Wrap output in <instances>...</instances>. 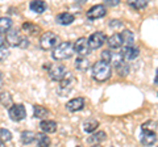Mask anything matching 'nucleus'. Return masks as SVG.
<instances>
[{"label": "nucleus", "instance_id": "cd10ccee", "mask_svg": "<svg viewBox=\"0 0 158 147\" xmlns=\"http://www.w3.org/2000/svg\"><path fill=\"white\" fill-rule=\"evenodd\" d=\"M36 142L40 147H45L50 145V138L46 135V133H38L36 135Z\"/></svg>", "mask_w": 158, "mask_h": 147}, {"label": "nucleus", "instance_id": "9b49d317", "mask_svg": "<svg viewBox=\"0 0 158 147\" xmlns=\"http://www.w3.org/2000/svg\"><path fill=\"white\" fill-rule=\"evenodd\" d=\"M120 54L123 55V58H124L125 61H133V59H136V58L140 55V50H138L137 47H135L133 45H131V46H124L123 47Z\"/></svg>", "mask_w": 158, "mask_h": 147}, {"label": "nucleus", "instance_id": "9d476101", "mask_svg": "<svg viewBox=\"0 0 158 147\" xmlns=\"http://www.w3.org/2000/svg\"><path fill=\"white\" fill-rule=\"evenodd\" d=\"M74 83H75V79L71 75L70 72H67V75L63 77V79L59 81V89H61V95H66L69 91L73 88Z\"/></svg>", "mask_w": 158, "mask_h": 147}, {"label": "nucleus", "instance_id": "393cba45", "mask_svg": "<svg viewBox=\"0 0 158 147\" xmlns=\"http://www.w3.org/2000/svg\"><path fill=\"white\" fill-rule=\"evenodd\" d=\"M98 126H99V122L96 120H87V121H85V124H83V130H85L87 134H91L98 129Z\"/></svg>", "mask_w": 158, "mask_h": 147}, {"label": "nucleus", "instance_id": "6e6552de", "mask_svg": "<svg viewBox=\"0 0 158 147\" xmlns=\"http://www.w3.org/2000/svg\"><path fill=\"white\" fill-rule=\"evenodd\" d=\"M107 14V9L103 4H96V6L91 7L87 11V18L88 20H99V18L104 17Z\"/></svg>", "mask_w": 158, "mask_h": 147}, {"label": "nucleus", "instance_id": "2eb2a0df", "mask_svg": "<svg viewBox=\"0 0 158 147\" xmlns=\"http://www.w3.org/2000/svg\"><path fill=\"white\" fill-rule=\"evenodd\" d=\"M74 20H75L74 14L69 13V12H62L56 17V21L59 25H70V24L74 22Z\"/></svg>", "mask_w": 158, "mask_h": 147}, {"label": "nucleus", "instance_id": "7c9ffc66", "mask_svg": "<svg viewBox=\"0 0 158 147\" xmlns=\"http://www.w3.org/2000/svg\"><path fill=\"white\" fill-rule=\"evenodd\" d=\"M0 139H3L4 142H9L12 139V133L7 129H0Z\"/></svg>", "mask_w": 158, "mask_h": 147}, {"label": "nucleus", "instance_id": "4be33fe9", "mask_svg": "<svg viewBox=\"0 0 158 147\" xmlns=\"http://www.w3.org/2000/svg\"><path fill=\"white\" fill-rule=\"evenodd\" d=\"M0 104H2L4 108H11L13 105V99H12V95L9 92L4 91L0 93Z\"/></svg>", "mask_w": 158, "mask_h": 147}, {"label": "nucleus", "instance_id": "f257e3e1", "mask_svg": "<svg viewBox=\"0 0 158 147\" xmlns=\"http://www.w3.org/2000/svg\"><path fill=\"white\" fill-rule=\"evenodd\" d=\"M91 75L92 77L99 83L107 81L112 75V66L111 63H108L106 61H98L94 63V66L91 68Z\"/></svg>", "mask_w": 158, "mask_h": 147}, {"label": "nucleus", "instance_id": "ddd939ff", "mask_svg": "<svg viewBox=\"0 0 158 147\" xmlns=\"http://www.w3.org/2000/svg\"><path fill=\"white\" fill-rule=\"evenodd\" d=\"M67 110L70 112H79L85 108V99L83 97H75V99L69 100V102L66 104Z\"/></svg>", "mask_w": 158, "mask_h": 147}, {"label": "nucleus", "instance_id": "c85d7f7f", "mask_svg": "<svg viewBox=\"0 0 158 147\" xmlns=\"http://www.w3.org/2000/svg\"><path fill=\"white\" fill-rule=\"evenodd\" d=\"M23 30L28 33V34H32V36H36V34L40 32V28L37 25H34L32 22H25L23 24Z\"/></svg>", "mask_w": 158, "mask_h": 147}, {"label": "nucleus", "instance_id": "f704fd0d", "mask_svg": "<svg viewBox=\"0 0 158 147\" xmlns=\"http://www.w3.org/2000/svg\"><path fill=\"white\" fill-rule=\"evenodd\" d=\"M110 26L111 28H121L123 26V22L121 21H118V20H112L111 22H110Z\"/></svg>", "mask_w": 158, "mask_h": 147}, {"label": "nucleus", "instance_id": "473e14b6", "mask_svg": "<svg viewBox=\"0 0 158 147\" xmlns=\"http://www.w3.org/2000/svg\"><path fill=\"white\" fill-rule=\"evenodd\" d=\"M9 55V51H8V47L4 45V46H0V62L4 61L6 58Z\"/></svg>", "mask_w": 158, "mask_h": 147}, {"label": "nucleus", "instance_id": "39448f33", "mask_svg": "<svg viewBox=\"0 0 158 147\" xmlns=\"http://www.w3.org/2000/svg\"><path fill=\"white\" fill-rule=\"evenodd\" d=\"M67 72L69 71L66 70V67L63 65H59V63L49 66V70H48L49 76H50V79L54 81H61L63 77L67 75Z\"/></svg>", "mask_w": 158, "mask_h": 147}, {"label": "nucleus", "instance_id": "7ed1b4c3", "mask_svg": "<svg viewBox=\"0 0 158 147\" xmlns=\"http://www.w3.org/2000/svg\"><path fill=\"white\" fill-rule=\"evenodd\" d=\"M59 41V38L56 33H53V32H45L42 34L41 37H40V47L42 49V50H50V49H54L57 45H58V42Z\"/></svg>", "mask_w": 158, "mask_h": 147}, {"label": "nucleus", "instance_id": "4468645a", "mask_svg": "<svg viewBox=\"0 0 158 147\" xmlns=\"http://www.w3.org/2000/svg\"><path fill=\"white\" fill-rule=\"evenodd\" d=\"M40 127L44 133L46 134H52L57 131V122L53 120H42L41 124H40Z\"/></svg>", "mask_w": 158, "mask_h": 147}, {"label": "nucleus", "instance_id": "72a5a7b5", "mask_svg": "<svg viewBox=\"0 0 158 147\" xmlns=\"http://www.w3.org/2000/svg\"><path fill=\"white\" fill-rule=\"evenodd\" d=\"M103 2H104V4L108 7H116L120 4V0H103Z\"/></svg>", "mask_w": 158, "mask_h": 147}, {"label": "nucleus", "instance_id": "c9c22d12", "mask_svg": "<svg viewBox=\"0 0 158 147\" xmlns=\"http://www.w3.org/2000/svg\"><path fill=\"white\" fill-rule=\"evenodd\" d=\"M4 45H6V38H3L0 36V46H4Z\"/></svg>", "mask_w": 158, "mask_h": 147}, {"label": "nucleus", "instance_id": "5701e85b", "mask_svg": "<svg viewBox=\"0 0 158 147\" xmlns=\"http://www.w3.org/2000/svg\"><path fill=\"white\" fill-rule=\"evenodd\" d=\"M36 133H33L31 130L23 131L21 133V142L24 145H32L33 142H36Z\"/></svg>", "mask_w": 158, "mask_h": 147}, {"label": "nucleus", "instance_id": "1a4fd4ad", "mask_svg": "<svg viewBox=\"0 0 158 147\" xmlns=\"http://www.w3.org/2000/svg\"><path fill=\"white\" fill-rule=\"evenodd\" d=\"M106 41H107V38L104 36V33H100V32L92 33L90 36V38H88V43H90V47L92 49V50L100 49L106 43Z\"/></svg>", "mask_w": 158, "mask_h": 147}, {"label": "nucleus", "instance_id": "0eeeda50", "mask_svg": "<svg viewBox=\"0 0 158 147\" xmlns=\"http://www.w3.org/2000/svg\"><path fill=\"white\" fill-rule=\"evenodd\" d=\"M91 50L92 49L90 47V43H88V38L81 37L75 41V43H74V53H77L78 55L86 57L91 53Z\"/></svg>", "mask_w": 158, "mask_h": 147}, {"label": "nucleus", "instance_id": "423d86ee", "mask_svg": "<svg viewBox=\"0 0 158 147\" xmlns=\"http://www.w3.org/2000/svg\"><path fill=\"white\" fill-rule=\"evenodd\" d=\"M8 114L12 121L19 122V121H23L27 117V109L24 104H13L8 109Z\"/></svg>", "mask_w": 158, "mask_h": 147}, {"label": "nucleus", "instance_id": "f3484780", "mask_svg": "<svg viewBox=\"0 0 158 147\" xmlns=\"http://www.w3.org/2000/svg\"><path fill=\"white\" fill-rule=\"evenodd\" d=\"M108 45H110L111 49H120L123 45H124V40H123V36L120 33H115L108 38Z\"/></svg>", "mask_w": 158, "mask_h": 147}, {"label": "nucleus", "instance_id": "f03ea898", "mask_svg": "<svg viewBox=\"0 0 158 147\" xmlns=\"http://www.w3.org/2000/svg\"><path fill=\"white\" fill-rule=\"evenodd\" d=\"M73 53H74V45L71 42H59L54 47L52 57L56 61H65L73 55Z\"/></svg>", "mask_w": 158, "mask_h": 147}, {"label": "nucleus", "instance_id": "a878e982", "mask_svg": "<svg viewBox=\"0 0 158 147\" xmlns=\"http://www.w3.org/2000/svg\"><path fill=\"white\" fill-rule=\"evenodd\" d=\"M128 6L136 9V11H141V9L146 8L148 2L146 0H128Z\"/></svg>", "mask_w": 158, "mask_h": 147}, {"label": "nucleus", "instance_id": "c756f323", "mask_svg": "<svg viewBox=\"0 0 158 147\" xmlns=\"http://www.w3.org/2000/svg\"><path fill=\"white\" fill-rule=\"evenodd\" d=\"M157 127H158V125H157V122L156 121H146V122H144V124L141 125V130H149V131H157Z\"/></svg>", "mask_w": 158, "mask_h": 147}, {"label": "nucleus", "instance_id": "20e7f679", "mask_svg": "<svg viewBox=\"0 0 158 147\" xmlns=\"http://www.w3.org/2000/svg\"><path fill=\"white\" fill-rule=\"evenodd\" d=\"M7 43L9 46H19V47H27L28 40H25L19 30H9L7 33Z\"/></svg>", "mask_w": 158, "mask_h": 147}, {"label": "nucleus", "instance_id": "58836bf2", "mask_svg": "<svg viewBox=\"0 0 158 147\" xmlns=\"http://www.w3.org/2000/svg\"><path fill=\"white\" fill-rule=\"evenodd\" d=\"M87 0H75V3H86Z\"/></svg>", "mask_w": 158, "mask_h": 147}, {"label": "nucleus", "instance_id": "bb28decb", "mask_svg": "<svg viewBox=\"0 0 158 147\" xmlns=\"http://www.w3.org/2000/svg\"><path fill=\"white\" fill-rule=\"evenodd\" d=\"M121 36H123V40H124V45L125 46L133 45V41H135V34H133L131 30L124 29V30L121 32Z\"/></svg>", "mask_w": 158, "mask_h": 147}, {"label": "nucleus", "instance_id": "b1692460", "mask_svg": "<svg viewBox=\"0 0 158 147\" xmlns=\"http://www.w3.org/2000/svg\"><path fill=\"white\" fill-rule=\"evenodd\" d=\"M12 28V20L9 17H0V34L8 33Z\"/></svg>", "mask_w": 158, "mask_h": 147}, {"label": "nucleus", "instance_id": "dca6fc26", "mask_svg": "<svg viewBox=\"0 0 158 147\" xmlns=\"http://www.w3.org/2000/svg\"><path fill=\"white\" fill-rule=\"evenodd\" d=\"M29 8L32 9V12L34 13H44L48 9V4L44 0H32L29 4Z\"/></svg>", "mask_w": 158, "mask_h": 147}, {"label": "nucleus", "instance_id": "f8f14e48", "mask_svg": "<svg viewBox=\"0 0 158 147\" xmlns=\"http://www.w3.org/2000/svg\"><path fill=\"white\" fill-rule=\"evenodd\" d=\"M140 141L144 146H152L157 142V134L156 131H149V130H142Z\"/></svg>", "mask_w": 158, "mask_h": 147}, {"label": "nucleus", "instance_id": "aec40b11", "mask_svg": "<svg viewBox=\"0 0 158 147\" xmlns=\"http://www.w3.org/2000/svg\"><path fill=\"white\" fill-rule=\"evenodd\" d=\"M33 114L36 118L40 120H45L46 117L49 116V110L46 109L45 106H41V105H33Z\"/></svg>", "mask_w": 158, "mask_h": 147}, {"label": "nucleus", "instance_id": "6ab92c4d", "mask_svg": "<svg viewBox=\"0 0 158 147\" xmlns=\"http://www.w3.org/2000/svg\"><path fill=\"white\" fill-rule=\"evenodd\" d=\"M106 138H107V135H106L104 131H96V133L94 131V133H91V135L88 137L87 142L90 145H99L100 142L106 141Z\"/></svg>", "mask_w": 158, "mask_h": 147}, {"label": "nucleus", "instance_id": "e433bc0d", "mask_svg": "<svg viewBox=\"0 0 158 147\" xmlns=\"http://www.w3.org/2000/svg\"><path fill=\"white\" fill-rule=\"evenodd\" d=\"M154 83L158 85V68H157V71H156V79H154Z\"/></svg>", "mask_w": 158, "mask_h": 147}, {"label": "nucleus", "instance_id": "2f4dec72", "mask_svg": "<svg viewBox=\"0 0 158 147\" xmlns=\"http://www.w3.org/2000/svg\"><path fill=\"white\" fill-rule=\"evenodd\" d=\"M112 57H113V53L111 50H104V51L102 53V59L108 62V63L112 62Z\"/></svg>", "mask_w": 158, "mask_h": 147}, {"label": "nucleus", "instance_id": "ea45409f", "mask_svg": "<svg viewBox=\"0 0 158 147\" xmlns=\"http://www.w3.org/2000/svg\"><path fill=\"white\" fill-rule=\"evenodd\" d=\"M4 145H6V142H4L3 139H0V146H4Z\"/></svg>", "mask_w": 158, "mask_h": 147}, {"label": "nucleus", "instance_id": "a211bd4d", "mask_svg": "<svg viewBox=\"0 0 158 147\" xmlns=\"http://www.w3.org/2000/svg\"><path fill=\"white\" fill-rule=\"evenodd\" d=\"M75 68L79 70L81 72H86L88 68H90V61H88L86 57L79 55L75 59Z\"/></svg>", "mask_w": 158, "mask_h": 147}, {"label": "nucleus", "instance_id": "412c9836", "mask_svg": "<svg viewBox=\"0 0 158 147\" xmlns=\"http://www.w3.org/2000/svg\"><path fill=\"white\" fill-rule=\"evenodd\" d=\"M115 67H116V71H117V74L120 76H127L128 74H129V66H128V63H127V61L125 59H121L120 62H117L116 65H115Z\"/></svg>", "mask_w": 158, "mask_h": 147}, {"label": "nucleus", "instance_id": "4c0bfd02", "mask_svg": "<svg viewBox=\"0 0 158 147\" xmlns=\"http://www.w3.org/2000/svg\"><path fill=\"white\" fill-rule=\"evenodd\" d=\"M2 85H3V74L0 71V88H2Z\"/></svg>", "mask_w": 158, "mask_h": 147}]
</instances>
